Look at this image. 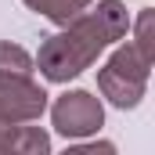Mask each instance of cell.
Instances as JSON below:
<instances>
[{
  "label": "cell",
  "mask_w": 155,
  "mask_h": 155,
  "mask_svg": "<svg viewBox=\"0 0 155 155\" xmlns=\"http://www.w3.org/2000/svg\"><path fill=\"white\" fill-rule=\"evenodd\" d=\"M123 29H126V15H123V7H119L116 0H108L105 7H97L94 18L79 22L76 29L65 33V36L51 40V43L40 51V69L51 79L76 76V72H83V65H87L108 40H116Z\"/></svg>",
  "instance_id": "cell-1"
},
{
  "label": "cell",
  "mask_w": 155,
  "mask_h": 155,
  "mask_svg": "<svg viewBox=\"0 0 155 155\" xmlns=\"http://www.w3.org/2000/svg\"><path fill=\"white\" fill-rule=\"evenodd\" d=\"M54 119H58L61 134H87V130L101 126V108L90 94H69L54 108Z\"/></svg>",
  "instance_id": "cell-2"
},
{
  "label": "cell",
  "mask_w": 155,
  "mask_h": 155,
  "mask_svg": "<svg viewBox=\"0 0 155 155\" xmlns=\"http://www.w3.org/2000/svg\"><path fill=\"white\" fill-rule=\"evenodd\" d=\"M25 4H33L36 11L51 15L54 22H69V18H76L79 11L87 7V0H25Z\"/></svg>",
  "instance_id": "cell-3"
}]
</instances>
